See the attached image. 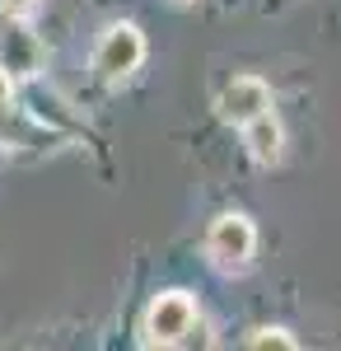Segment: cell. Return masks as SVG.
Instances as JSON below:
<instances>
[{"label": "cell", "mask_w": 341, "mask_h": 351, "mask_svg": "<svg viewBox=\"0 0 341 351\" xmlns=\"http://www.w3.org/2000/svg\"><path fill=\"white\" fill-rule=\"evenodd\" d=\"M0 66L19 80V75H38V66H42V47H38V38L24 28V19H10V24L0 28Z\"/></svg>", "instance_id": "5"}, {"label": "cell", "mask_w": 341, "mask_h": 351, "mask_svg": "<svg viewBox=\"0 0 341 351\" xmlns=\"http://www.w3.org/2000/svg\"><path fill=\"white\" fill-rule=\"evenodd\" d=\"M248 347H253V351H294L299 342L290 337L286 328H257V332L248 337Z\"/></svg>", "instance_id": "7"}, {"label": "cell", "mask_w": 341, "mask_h": 351, "mask_svg": "<svg viewBox=\"0 0 341 351\" xmlns=\"http://www.w3.org/2000/svg\"><path fill=\"white\" fill-rule=\"evenodd\" d=\"M38 10V0H0V14L5 19H28Z\"/></svg>", "instance_id": "8"}, {"label": "cell", "mask_w": 341, "mask_h": 351, "mask_svg": "<svg viewBox=\"0 0 341 351\" xmlns=\"http://www.w3.org/2000/svg\"><path fill=\"white\" fill-rule=\"evenodd\" d=\"M197 324H201L197 300L187 295V291H164V295H155L150 314H145V342H155V347H183Z\"/></svg>", "instance_id": "1"}, {"label": "cell", "mask_w": 341, "mask_h": 351, "mask_svg": "<svg viewBox=\"0 0 341 351\" xmlns=\"http://www.w3.org/2000/svg\"><path fill=\"white\" fill-rule=\"evenodd\" d=\"M10 99H14V75H10V71L0 66V112L10 108Z\"/></svg>", "instance_id": "9"}, {"label": "cell", "mask_w": 341, "mask_h": 351, "mask_svg": "<svg viewBox=\"0 0 341 351\" xmlns=\"http://www.w3.org/2000/svg\"><path fill=\"white\" fill-rule=\"evenodd\" d=\"M215 108H220V117H225L229 127H243V122H253L257 112H271V84L257 80V75H234V80L220 89Z\"/></svg>", "instance_id": "4"}, {"label": "cell", "mask_w": 341, "mask_h": 351, "mask_svg": "<svg viewBox=\"0 0 341 351\" xmlns=\"http://www.w3.org/2000/svg\"><path fill=\"white\" fill-rule=\"evenodd\" d=\"M140 61H145V38H140L136 24H112L103 38H99V47H94V71H99L103 80L131 75Z\"/></svg>", "instance_id": "3"}, {"label": "cell", "mask_w": 341, "mask_h": 351, "mask_svg": "<svg viewBox=\"0 0 341 351\" xmlns=\"http://www.w3.org/2000/svg\"><path fill=\"white\" fill-rule=\"evenodd\" d=\"M243 145L262 169H276L286 160V132H281V122L271 112H257L253 122H243Z\"/></svg>", "instance_id": "6"}, {"label": "cell", "mask_w": 341, "mask_h": 351, "mask_svg": "<svg viewBox=\"0 0 341 351\" xmlns=\"http://www.w3.org/2000/svg\"><path fill=\"white\" fill-rule=\"evenodd\" d=\"M253 248H257V230H253V220L248 216H220L210 220L206 230V258L215 267H229V271H243L248 267V258H253Z\"/></svg>", "instance_id": "2"}]
</instances>
